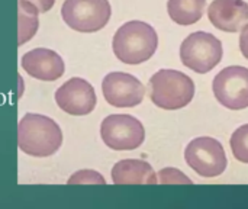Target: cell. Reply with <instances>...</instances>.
Masks as SVG:
<instances>
[{
  "label": "cell",
  "instance_id": "9",
  "mask_svg": "<svg viewBox=\"0 0 248 209\" xmlns=\"http://www.w3.org/2000/svg\"><path fill=\"white\" fill-rule=\"evenodd\" d=\"M102 91L106 102L115 107H135L144 100L145 87L135 76L113 71L105 76Z\"/></svg>",
  "mask_w": 248,
  "mask_h": 209
},
{
  "label": "cell",
  "instance_id": "18",
  "mask_svg": "<svg viewBox=\"0 0 248 209\" xmlns=\"http://www.w3.org/2000/svg\"><path fill=\"white\" fill-rule=\"evenodd\" d=\"M240 50L241 54L248 60V25L241 30L240 35Z\"/></svg>",
  "mask_w": 248,
  "mask_h": 209
},
{
  "label": "cell",
  "instance_id": "15",
  "mask_svg": "<svg viewBox=\"0 0 248 209\" xmlns=\"http://www.w3.org/2000/svg\"><path fill=\"white\" fill-rule=\"evenodd\" d=\"M39 10L29 0H18V45L35 36L39 28Z\"/></svg>",
  "mask_w": 248,
  "mask_h": 209
},
{
  "label": "cell",
  "instance_id": "16",
  "mask_svg": "<svg viewBox=\"0 0 248 209\" xmlns=\"http://www.w3.org/2000/svg\"><path fill=\"white\" fill-rule=\"evenodd\" d=\"M229 144L234 157L241 163L248 164V124L240 126L232 134Z\"/></svg>",
  "mask_w": 248,
  "mask_h": 209
},
{
  "label": "cell",
  "instance_id": "5",
  "mask_svg": "<svg viewBox=\"0 0 248 209\" xmlns=\"http://www.w3.org/2000/svg\"><path fill=\"white\" fill-rule=\"evenodd\" d=\"M223 55L222 44L215 35L197 30L181 42L180 60L187 69L203 74L213 70Z\"/></svg>",
  "mask_w": 248,
  "mask_h": 209
},
{
  "label": "cell",
  "instance_id": "13",
  "mask_svg": "<svg viewBox=\"0 0 248 209\" xmlns=\"http://www.w3.org/2000/svg\"><path fill=\"white\" fill-rule=\"evenodd\" d=\"M112 182L115 184H155L157 174L151 164L144 160H120L112 167Z\"/></svg>",
  "mask_w": 248,
  "mask_h": 209
},
{
  "label": "cell",
  "instance_id": "4",
  "mask_svg": "<svg viewBox=\"0 0 248 209\" xmlns=\"http://www.w3.org/2000/svg\"><path fill=\"white\" fill-rule=\"evenodd\" d=\"M112 15L109 0H64L61 18L71 29L93 34L107 25Z\"/></svg>",
  "mask_w": 248,
  "mask_h": 209
},
{
  "label": "cell",
  "instance_id": "14",
  "mask_svg": "<svg viewBox=\"0 0 248 209\" xmlns=\"http://www.w3.org/2000/svg\"><path fill=\"white\" fill-rule=\"evenodd\" d=\"M206 8V0H168L167 12L177 25L189 26L199 22Z\"/></svg>",
  "mask_w": 248,
  "mask_h": 209
},
{
  "label": "cell",
  "instance_id": "6",
  "mask_svg": "<svg viewBox=\"0 0 248 209\" xmlns=\"http://www.w3.org/2000/svg\"><path fill=\"white\" fill-rule=\"evenodd\" d=\"M184 158L189 167H192L202 177H216L222 174L228 166L223 147L212 137L192 140L186 147Z\"/></svg>",
  "mask_w": 248,
  "mask_h": 209
},
{
  "label": "cell",
  "instance_id": "3",
  "mask_svg": "<svg viewBox=\"0 0 248 209\" xmlns=\"http://www.w3.org/2000/svg\"><path fill=\"white\" fill-rule=\"evenodd\" d=\"M150 99L155 106L165 110H176L187 106L195 96L193 80L177 70H158L150 79Z\"/></svg>",
  "mask_w": 248,
  "mask_h": 209
},
{
  "label": "cell",
  "instance_id": "10",
  "mask_svg": "<svg viewBox=\"0 0 248 209\" xmlns=\"http://www.w3.org/2000/svg\"><path fill=\"white\" fill-rule=\"evenodd\" d=\"M55 102L65 113L83 116L93 112L97 103L96 91L87 80L73 77L57 89Z\"/></svg>",
  "mask_w": 248,
  "mask_h": 209
},
{
  "label": "cell",
  "instance_id": "8",
  "mask_svg": "<svg viewBox=\"0 0 248 209\" xmlns=\"http://www.w3.org/2000/svg\"><path fill=\"white\" fill-rule=\"evenodd\" d=\"M212 90L222 106L232 110L248 107V69L229 65L215 76Z\"/></svg>",
  "mask_w": 248,
  "mask_h": 209
},
{
  "label": "cell",
  "instance_id": "19",
  "mask_svg": "<svg viewBox=\"0 0 248 209\" xmlns=\"http://www.w3.org/2000/svg\"><path fill=\"white\" fill-rule=\"evenodd\" d=\"M30 3H34L38 8L39 13H47L48 10H51L55 3V0H29Z\"/></svg>",
  "mask_w": 248,
  "mask_h": 209
},
{
  "label": "cell",
  "instance_id": "1",
  "mask_svg": "<svg viewBox=\"0 0 248 209\" xmlns=\"http://www.w3.org/2000/svg\"><path fill=\"white\" fill-rule=\"evenodd\" d=\"M158 35L150 23L129 20L115 32L112 50L116 58L129 65L142 64L155 54Z\"/></svg>",
  "mask_w": 248,
  "mask_h": 209
},
{
  "label": "cell",
  "instance_id": "12",
  "mask_svg": "<svg viewBox=\"0 0 248 209\" xmlns=\"http://www.w3.org/2000/svg\"><path fill=\"white\" fill-rule=\"evenodd\" d=\"M22 69L30 77L42 81H54L65 73L64 60L58 52L48 48H35L22 57Z\"/></svg>",
  "mask_w": 248,
  "mask_h": 209
},
{
  "label": "cell",
  "instance_id": "7",
  "mask_svg": "<svg viewBox=\"0 0 248 209\" xmlns=\"http://www.w3.org/2000/svg\"><path fill=\"white\" fill-rule=\"evenodd\" d=\"M100 137L109 148L116 151L135 150L145 140L144 125L131 115L106 116L100 124Z\"/></svg>",
  "mask_w": 248,
  "mask_h": 209
},
{
  "label": "cell",
  "instance_id": "2",
  "mask_svg": "<svg viewBox=\"0 0 248 209\" xmlns=\"http://www.w3.org/2000/svg\"><path fill=\"white\" fill-rule=\"evenodd\" d=\"M63 144V132L54 119L39 113H26L18 125L19 150L32 157H49Z\"/></svg>",
  "mask_w": 248,
  "mask_h": 209
},
{
  "label": "cell",
  "instance_id": "17",
  "mask_svg": "<svg viewBox=\"0 0 248 209\" xmlns=\"http://www.w3.org/2000/svg\"><path fill=\"white\" fill-rule=\"evenodd\" d=\"M106 180L94 170H80L68 179V184H105Z\"/></svg>",
  "mask_w": 248,
  "mask_h": 209
},
{
  "label": "cell",
  "instance_id": "11",
  "mask_svg": "<svg viewBox=\"0 0 248 209\" xmlns=\"http://www.w3.org/2000/svg\"><path fill=\"white\" fill-rule=\"evenodd\" d=\"M207 18L216 29L240 32L248 25V3L244 0H213L207 8Z\"/></svg>",
  "mask_w": 248,
  "mask_h": 209
}]
</instances>
